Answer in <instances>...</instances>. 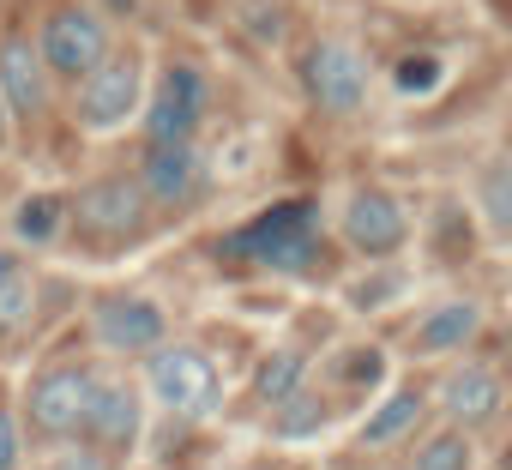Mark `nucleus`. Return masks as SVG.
I'll return each instance as SVG.
<instances>
[{
    "label": "nucleus",
    "mask_w": 512,
    "mask_h": 470,
    "mask_svg": "<svg viewBox=\"0 0 512 470\" xmlns=\"http://www.w3.org/2000/svg\"><path fill=\"white\" fill-rule=\"evenodd\" d=\"M0 127H7V103H0Z\"/></svg>",
    "instance_id": "nucleus-28"
},
{
    "label": "nucleus",
    "mask_w": 512,
    "mask_h": 470,
    "mask_svg": "<svg viewBox=\"0 0 512 470\" xmlns=\"http://www.w3.org/2000/svg\"><path fill=\"white\" fill-rule=\"evenodd\" d=\"M55 229H61V199L37 193V199H25V205H19V235H25V242H49Z\"/></svg>",
    "instance_id": "nucleus-20"
},
{
    "label": "nucleus",
    "mask_w": 512,
    "mask_h": 470,
    "mask_svg": "<svg viewBox=\"0 0 512 470\" xmlns=\"http://www.w3.org/2000/svg\"><path fill=\"white\" fill-rule=\"evenodd\" d=\"M193 175H199V157L187 145H151L145 151V187L157 199H181L193 187Z\"/></svg>",
    "instance_id": "nucleus-14"
},
{
    "label": "nucleus",
    "mask_w": 512,
    "mask_h": 470,
    "mask_svg": "<svg viewBox=\"0 0 512 470\" xmlns=\"http://www.w3.org/2000/svg\"><path fill=\"white\" fill-rule=\"evenodd\" d=\"M7 272H13V266H7V254H0V278H7Z\"/></svg>",
    "instance_id": "nucleus-27"
},
{
    "label": "nucleus",
    "mask_w": 512,
    "mask_h": 470,
    "mask_svg": "<svg viewBox=\"0 0 512 470\" xmlns=\"http://www.w3.org/2000/svg\"><path fill=\"white\" fill-rule=\"evenodd\" d=\"M91 392H97V380H91L85 368H49V374L31 386V398H25L31 428L49 434V440H73V434H85Z\"/></svg>",
    "instance_id": "nucleus-3"
},
{
    "label": "nucleus",
    "mask_w": 512,
    "mask_h": 470,
    "mask_svg": "<svg viewBox=\"0 0 512 470\" xmlns=\"http://www.w3.org/2000/svg\"><path fill=\"white\" fill-rule=\"evenodd\" d=\"M133 109H139V67L133 61H103L97 73H85V91H79L85 127H121Z\"/></svg>",
    "instance_id": "nucleus-7"
},
{
    "label": "nucleus",
    "mask_w": 512,
    "mask_h": 470,
    "mask_svg": "<svg viewBox=\"0 0 512 470\" xmlns=\"http://www.w3.org/2000/svg\"><path fill=\"white\" fill-rule=\"evenodd\" d=\"M302 350H278V356H266L260 362V380H253V392H260L266 404H284V398H296L302 392Z\"/></svg>",
    "instance_id": "nucleus-17"
},
{
    "label": "nucleus",
    "mask_w": 512,
    "mask_h": 470,
    "mask_svg": "<svg viewBox=\"0 0 512 470\" xmlns=\"http://www.w3.org/2000/svg\"><path fill=\"white\" fill-rule=\"evenodd\" d=\"M284 440H302V434H320L326 428V404L314 398V392H296V398H284L278 404V422H272Z\"/></svg>",
    "instance_id": "nucleus-18"
},
{
    "label": "nucleus",
    "mask_w": 512,
    "mask_h": 470,
    "mask_svg": "<svg viewBox=\"0 0 512 470\" xmlns=\"http://www.w3.org/2000/svg\"><path fill=\"white\" fill-rule=\"evenodd\" d=\"M506 470H512V446H506Z\"/></svg>",
    "instance_id": "nucleus-29"
},
{
    "label": "nucleus",
    "mask_w": 512,
    "mask_h": 470,
    "mask_svg": "<svg viewBox=\"0 0 512 470\" xmlns=\"http://www.w3.org/2000/svg\"><path fill=\"white\" fill-rule=\"evenodd\" d=\"M229 254H247V260L278 266V272L314 266V254H320V211H314V199H284L266 217H253L241 235H229Z\"/></svg>",
    "instance_id": "nucleus-1"
},
{
    "label": "nucleus",
    "mask_w": 512,
    "mask_h": 470,
    "mask_svg": "<svg viewBox=\"0 0 512 470\" xmlns=\"http://www.w3.org/2000/svg\"><path fill=\"white\" fill-rule=\"evenodd\" d=\"M302 85L314 91L320 109L350 115V109H362V97H368V67H362V55L344 49V43H314L308 61H302Z\"/></svg>",
    "instance_id": "nucleus-5"
},
{
    "label": "nucleus",
    "mask_w": 512,
    "mask_h": 470,
    "mask_svg": "<svg viewBox=\"0 0 512 470\" xmlns=\"http://www.w3.org/2000/svg\"><path fill=\"white\" fill-rule=\"evenodd\" d=\"M91 332L109 350H151L163 338V308L145 296H109L91 308Z\"/></svg>",
    "instance_id": "nucleus-8"
},
{
    "label": "nucleus",
    "mask_w": 512,
    "mask_h": 470,
    "mask_svg": "<svg viewBox=\"0 0 512 470\" xmlns=\"http://www.w3.org/2000/svg\"><path fill=\"white\" fill-rule=\"evenodd\" d=\"M205 115V79L199 67L187 61H169L157 91H151V109H145V127H151V145H187L193 127Z\"/></svg>",
    "instance_id": "nucleus-2"
},
{
    "label": "nucleus",
    "mask_w": 512,
    "mask_h": 470,
    "mask_svg": "<svg viewBox=\"0 0 512 470\" xmlns=\"http://www.w3.org/2000/svg\"><path fill=\"white\" fill-rule=\"evenodd\" d=\"M19 464V428H13V416L0 410V470H13Z\"/></svg>",
    "instance_id": "nucleus-25"
},
{
    "label": "nucleus",
    "mask_w": 512,
    "mask_h": 470,
    "mask_svg": "<svg viewBox=\"0 0 512 470\" xmlns=\"http://www.w3.org/2000/svg\"><path fill=\"white\" fill-rule=\"evenodd\" d=\"M43 97H49V67H43V55L31 43L13 37L7 49H0V103L19 109V115H37Z\"/></svg>",
    "instance_id": "nucleus-11"
},
{
    "label": "nucleus",
    "mask_w": 512,
    "mask_h": 470,
    "mask_svg": "<svg viewBox=\"0 0 512 470\" xmlns=\"http://www.w3.org/2000/svg\"><path fill=\"white\" fill-rule=\"evenodd\" d=\"M103 49H109L103 19H91V13H79V7H73V13H55L49 31H43V67L73 73V79L97 73V67H103Z\"/></svg>",
    "instance_id": "nucleus-6"
},
{
    "label": "nucleus",
    "mask_w": 512,
    "mask_h": 470,
    "mask_svg": "<svg viewBox=\"0 0 512 470\" xmlns=\"http://www.w3.org/2000/svg\"><path fill=\"white\" fill-rule=\"evenodd\" d=\"M476 326H482V308L476 302H452V308H440V314H428L422 320V332H416V350H458L464 338H476Z\"/></svg>",
    "instance_id": "nucleus-15"
},
{
    "label": "nucleus",
    "mask_w": 512,
    "mask_h": 470,
    "mask_svg": "<svg viewBox=\"0 0 512 470\" xmlns=\"http://www.w3.org/2000/svg\"><path fill=\"white\" fill-rule=\"evenodd\" d=\"M344 235H350V248L362 254H392L404 242V205L392 193H356L350 211H344Z\"/></svg>",
    "instance_id": "nucleus-10"
},
{
    "label": "nucleus",
    "mask_w": 512,
    "mask_h": 470,
    "mask_svg": "<svg viewBox=\"0 0 512 470\" xmlns=\"http://www.w3.org/2000/svg\"><path fill=\"white\" fill-rule=\"evenodd\" d=\"M49 470H103V452L97 446H67L49 458Z\"/></svg>",
    "instance_id": "nucleus-24"
},
{
    "label": "nucleus",
    "mask_w": 512,
    "mask_h": 470,
    "mask_svg": "<svg viewBox=\"0 0 512 470\" xmlns=\"http://www.w3.org/2000/svg\"><path fill=\"white\" fill-rule=\"evenodd\" d=\"M25 320H31V284L19 272H7L0 278V332H19Z\"/></svg>",
    "instance_id": "nucleus-22"
},
{
    "label": "nucleus",
    "mask_w": 512,
    "mask_h": 470,
    "mask_svg": "<svg viewBox=\"0 0 512 470\" xmlns=\"http://www.w3.org/2000/svg\"><path fill=\"white\" fill-rule=\"evenodd\" d=\"M85 434L97 440V452L109 446V452H121V446H133V434H139V398L127 392V386H103L97 380V392H91V410H85Z\"/></svg>",
    "instance_id": "nucleus-12"
},
{
    "label": "nucleus",
    "mask_w": 512,
    "mask_h": 470,
    "mask_svg": "<svg viewBox=\"0 0 512 470\" xmlns=\"http://www.w3.org/2000/svg\"><path fill=\"white\" fill-rule=\"evenodd\" d=\"M416 416H422V392H392V398L368 416L362 446H386V440H398L404 428H416Z\"/></svg>",
    "instance_id": "nucleus-16"
},
{
    "label": "nucleus",
    "mask_w": 512,
    "mask_h": 470,
    "mask_svg": "<svg viewBox=\"0 0 512 470\" xmlns=\"http://www.w3.org/2000/svg\"><path fill=\"white\" fill-rule=\"evenodd\" d=\"M151 392L181 410V416H211L223 386H217V368L199 356V350H157L151 356Z\"/></svg>",
    "instance_id": "nucleus-4"
},
{
    "label": "nucleus",
    "mask_w": 512,
    "mask_h": 470,
    "mask_svg": "<svg viewBox=\"0 0 512 470\" xmlns=\"http://www.w3.org/2000/svg\"><path fill=\"white\" fill-rule=\"evenodd\" d=\"M350 374H356V380H374V374H380V356H374V350H368V356H356V362H350Z\"/></svg>",
    "instance_id": "nucleus-26"
},
{
    "label": "nucleus",
    "mask_w": 512,
    "mask_h": 470,
    "mask_svg": "<svg viewBox=\"0 0 512 470\" xmlns=\"http://www.w3.org/2000/svg\"><path fill=\"white\" fill-rule=\"evenodd\" d=\"M440 398H446V410H452L458 422H488V416L500 410V380H494L488 368H458Z\"/></svg>",
    "instance_id": "nucleus-13"
},
{
    "label": "nucleus",
    "mask_w": 512,
    "mask_h": 470,
    "mask_svg": "<svg viewBox=\"0 0 512 470\" xmlns=\"http://www.w3.org/2000/svg\"><path fill=\"white\" fill-rule=\"evenodd\" d=\"M79 223H85V235H133L145 223V187H133V181H91L79 193Z\"/></svg>",
    "instance_id": "nucleus-9"
},
{
    "label": "nucleus",
    "mask_w": 512,
    "mask_h": 470,
    "mask_svg": "<svg viewBox=\"0 0 512 470\" xmlns=\"http://www.w3.org/2000/svg\"><path fill=\"white\" fill-rule=\"evenodd\" d=\"M392 79H398V91L422 97V91H434V85H440V61H434V55H404V61L392 67Z\"/></svg>",
    "instance_id": "nucleus-23"
},
{
    "label": "nucleus",
    "mask_w": 512,
    "mask_h": 470,
    "mask_svg": "<svg viewBox=\"0 0 512 470\" xmlns=\"http://www.w3.org/2000/svg\"><path fill=\"white\" fill-rule=\"evenodd\" d=\"M410 470H470V440L464 434H434Z\"/></svg>",
    "instance_id": "nucleus-19"
},
{
    "label": "nucleus",
    "mask_w": 512,
    "mask_h": 470,
    "mask_svg": "<svg viewBox=\"0 0 512 470\" xmlns=\"http://www.w3.org/2000/svg\"><path fill=\"white\" fill-rule=\"evenodd\" d=\"M482 211H488V223L500 235H512V169H494L482 181Z\"/></svg>",
    "instance_id": "nucleus-21"
}]
</instances>
